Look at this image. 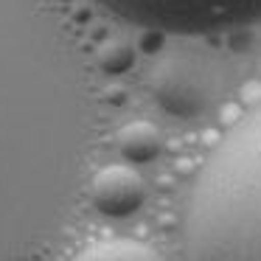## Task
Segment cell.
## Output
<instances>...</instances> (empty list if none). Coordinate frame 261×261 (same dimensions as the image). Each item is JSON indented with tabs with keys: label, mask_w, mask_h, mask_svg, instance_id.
<instances>
[{
	"label": "cell",
	"mask_w": 261,
	"mask_h": 261,
	"mask_svg": "<svg viewBox=\"0 0 261 261\" xmlns=\"http://www.w3.org/2000/svg\"><path fill=\"white\" fill-rule=\"evenodd\" d=\"M90 202L110 219H126L146 202V182L132 166H104L90 182Z\"/></svg>",
	"instance_id": "obj_4"
},
{
	"label": "cell",
	"mask_w": 261,
	"mask_h": 261,
	"mask_svg": "<svg viewBox=\"0 0 261 261\" xmlns=\"http://www.w3.org/2000/svg\"><path fill=\"white\" fill-rule=\"evenodd\" d=\"M152 96L171 118H197L208 104V87L202 76L182 62H163L152 73Z\"/></svg>",
	"instance_id": "obj_3"
},
{
	"label": "cell",
	"mask_w": 261,
	"mask_h": 261,
	"mask_svg": "<svg viewBox=\"0 0 261 261\" xmlns=\"http://www.w3.org/2000/svg\"><path fill=\"white\" fill-rule=\"evenodd\" d=\"M138 29L163 34H216L261 23V0H93Z\"/></svg>",
	"instance_id": "obj_2"
},
{
	"label": "cell",
	"mask_w": 261,
	"mask_h": 261,
	"mask_svg": "<svg viewBox=\"0 0 261 261\" xmlns=\"http://www.w3.org/2000/svg\"><path fill=\"white\" fill-rule=\"evenodd\" d=\"M118 152L124 154L126 163H152L163 152V135L149 121H129L118 132Z\"/></svg>",
	"instance_id": "obj_5"
},
{
	"label": "cell",
	"mask_w": 261,
	"mask_h": 261,
	"mask_svg": "<svg viewBox=\"0 0 261 261\" xmlns=\"http://www.w3.org/2000/svg\"><path fill=\"white\" fill-rule=\"evenodd\" d=\"M135 62V51L126 45L124 40H110L98 48V68L107 76H121L132 68Z\"/></svg>",
	"instance_id": "obj_7"
},
{
	"label": "cell",
	"mask_w": 261,
	"mask_h": 261,
	"mask_svg": "<svg viewBox=\"0 0 261 261\" xmlns=\"http://www.w3.org/2000/svg\"><path fill=\"white\" fill-rule=\"evenodd\" d=\"M188 261H261V104L214 149L186 219Z\"/></svg>",
	"instance_id": "obj_1"
},
{
	"label": "cell",
	"mask_w": 261,
	"mask_h": 261,
	"mask_svg": "<svg viewBox=\"0 0 261 261\" xmlns=\"http://www.w3.org/2000/svg\"><path fill=\"white\" fill-rule=\"evenodd\" d=\"M73 261H163L149 244L135 239H104V242L87 244Z\"/></svg>",
	"instance_id": "obj_6"
}]
</instances>
